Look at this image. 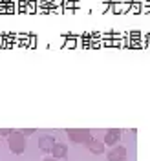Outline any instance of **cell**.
I'll list each match as a JSON object with an SVG mask.
<instances>
[{
	"mask_svg": "<svg viewBox=\"0 0 150 161\" xmlns=\"http://www.w3.org/2000/svg\"><path fill=\"white\" fill-rule=\"evenodd\" d=\"M20 134L26 137V136H33L35 134V128H24V130H20Z\"/></svg>",
	"mask_w": 150,
	"mask_h": 161,
	"instance_id": "cell-8",
	"label": "cell"
},
{
	"mask_svg": "<svg viewBox=\"0 0 150 161\" xmlns=\"http://www.w3.org/2000/svg\"><path fill=\"white\" fill-rule=\"evenodd\" d=\"M44 161H62V159H55V158H48V159H44Z\"/></svg>",
	"mask_w": 150,
	"mask_h": 161,
	"instance_id": "cell-10",
	"label": "cell"
},
{
	"mask_svg": "<svg viewBox=\"0 0 150 161\" xmlns=\"http://www.w3.org/2000/svg\"><path fill=\"white\" fill-rule=\"evenodd\" d=\"M51 154H53V158L55 159H62V158H66L68 156V147L64 145V143H55L53 147H51Z\"/></svg>",
	"mask_w": 150,
	"mask_h": 161,
	"instance_id": "cell-5",
	"label": "cell"
},
{
	"mask_svg": "<svg viewBox=\"0 0 150 161\" xmlns=\"http://www.w3.org/2000/svg\"><path fill=\"white\" fill-rule=\"evenodd\" d=\"M57 143V139L53 137V136H42L39 139V148L42 152H50L51 150V147Z\"/></svg>",
	"mask_w": 150,
	"mask_h": 161,
	"instance_id": "cell-6",
	"label": "cell"
},
{
	"mask_svg": "<svg viewBox=\"0 0 150 161\" xmlns=\"http://www.w3.org/2000/svg\"><path fill=\"white\" fill-rule=\"evenodd\" d=\"M88 148H90L92 154H103V152H104V143L92 137V139L88 141Z\"/></svg>",
	"mask_w": 150,
	"mask_h": 161,
	"instance_id": "cell-7",
	"label": "cell"
},
{
	"mask_svg": "<svg viewBox=\"0 0 150 161\" xmlns=\"http://www.w3.org/2000/svg\"><path fill=\"white\" fill-rule=\"evenodd\" d=\"M66 134H68V137L73 143H84V145H88V141L92 139V132L88 128H70V130H66Z\"/></svg>",
	"mask_w": 150,
	"mask_h": 161,
	"instance_id": "cell-2",
	"label": "cell"
},
{
	"mask_svg": "<svg viewBox=\"0 0 150 161\" xmlns=\"http://www.w3.org/2000/svg\"><path fill=\"white\" fill-rule=\"evenodd\" d=\"M8 145L13 154H22L26 150V137L20 134V130H13L8 136Z\"/></svg>",
	"mask_w": 150,
	"mask_h": 161,
	"instance_id": "cell-1",
	"label": "cell"
},
{
	"mask_svg": "<svg viewBox=\"0 0 150 161\" xmlns=\"http://www.w3.org/2000/svg\"><path fill=\"white\" fill-rule=\"evenodd\" d=\"M11 132H13L11 128H0V136H9Z\"/></svg>",
	"mask_w": 150,
	"mask_h": 161,
	"instance_id": "cell-9",
	"label": "cell"
},
{
	"mask_svg": "<svg viewBox=\"0 0 150 161\" xmlns=\"http://www.w3.org/2000/svg\"><path fill=\"white\" fill-rule=\"evenodd\" d=\"M121 136H123V132L119 128H114V130H108L106 132V136H104V145H108V147H115L117 143L121 141Z\"/></svg>",
	"mask_w": 150,
	"mask_h": 161,
	"instance_id": "cell-4",
	"label": "cell"
},
{
	"mask_svg": "<svg viewBox=\"0 0 150 161\" xmlns=\"http://www.w3.org/2000/svg\"><path fill=\"white\" fill-rule=\"evenodd\" d=\"M108 161H126L128 158V150H126V147H121V145H115V147H112V150L108 152Z\"/></svg>",
	"mask_w": 150,
	"mask_h": 161,
	"instance_id": "cell-3",
	"label": "cell"
}]
</instances>
